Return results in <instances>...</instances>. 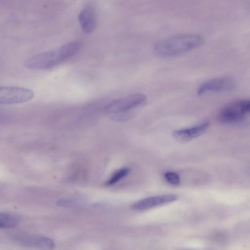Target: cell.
I'll use <instances>...</instances> for the list:
<instances>
[{"instance_id":"6da1fadb","label":"cell","mask_w":250,"mask_h":250,"mask_svg":"<svg viewBox=\"0 0 250 250\" xmlns=\"http://www.w3.org/2000/svg\"><path fill=\"white\" fill-rule=\"evenodd\" d=\"M80 46L79 42H68L57 48L32 56L25 62V66L34 70L52 68L73 56Z\"/></svg>"},{"instance_id":"7a4b0ae2","label":"cell","mask_w":250,"mask_h":250,"mask_svg":"<svg viewBox=\"0 0 250 250\" xmlns=\"http://www.w3.org/2000/svg\"><path fill=\"white\" fill-rule=\"evenodd\" d=\"M146 103L142 94H134L115 100L104 108V112L110 119L124 122L133 118Z\"/></svg>"},{"instance_id":"3957f363","label":"cell","mask_w":250,"mask_h":250,"mask_svg":"<svg viewBox=\"0 0 250 250\" xmlns=\"http://www.w3.org/2000/svg\"><path fill=\"white\" fill-rule=\"evenodd\" d=\"M203 38L197 34H182L160 41L155 45V50L163 56L178 55L200 46L203 43Z\"/></svg>"},{"instance_id":"277c9868","label":"cell","mask_w":250,"mask_h":250,"mask_svg":"<svg viewBox=\"0 0 250 250\" xmlns=\"http://www.w3.org/2000/svg\"><path fill=\"white\" fill-rule=\"evenodd\" d=\"M248 113L245 100L235 101L223 107L218 115V120L223 124L233 125L243 122Z\"/></svg>"},{"instance_id":"5b68a950","label":"cell","mask_w":250,"mask_h":250,"mask_svg":"<svg viewBox=\"0 0 250 250\" xmlns=\"http://www.w3.org/2000/svg\"><path fill=\"white\" fill-rule=\"evenodd\" d=\"M34 96V91L29 88L17 86H1L0 103L12 104L27 102Z\"/></svg>"},{"instance_id":"8992f818","label":"cell","mask_w":250,"mask_h":250,"mask_svg":"<svg viewBox=\"0 0 250 250\" xmlns=\"http://www.w3.org/2000/svg\"><path fill=\"white\" fill-rule=\"evenodd\" d=\"M234 87V82L229 77H221L207 81L197 90L198 95L203 96L210 93L230 90Z\"/></svg>"},{"instance_id":"52a82bcc","label":"cell","mask_w":250,"mask_h":250,"mask_svg":"<svg viewBox=\"0 0 250 250\" xmlns=\"http://www.w3.org/2000/svg\"><path fill=\"white\" fill-rule=\"evenodd\" d=\"M178 196L174 194H167L149 197L134 203L132 209L142 210L148 209L162 205L168 204L178 200Z\"/></svg>"},{"instance_id":"ba28073f","label":"cell","mask_w":250,"mask_h":250,"mask_svg":"<svg viewBox=\"0 0 250 250\" xmlns=\"http://www.w3.org/2000/svg\"><path fill=\"white\" fill-rule=\"evenodd\" d=\"M209 125L208 122H205L190 127L175 130L172 135L178 142L186 143L204 134L208 129Z\"/></svg>"},{"instance_id":"9c48e42d","label":"cell","mask_w":250,"mask_h":250,"mask_svg":"<svg viewBox=\"0 0 250 250\" xmlns=\"http://www.w3.org/2000/svg\"><path fill=\"white\" fill-rule=\"evenodd\" d=\"M12 239L15 242L27 247L52 249L54 246L53 242L50 239L42 236L16 234L12 237Z\"/></svg>"},{"instance_id":"30bf717a","label":"cell","mask_w":250,"mask_h":250,"mask_svg":"<svg viewBox=\"0 0 250 250\" xmlns=\"http://www.w3.org/2000/svg\"><path fill=\"white\" fill-rule=\"evenodd\" d=\"M78 20L83 30L86 33L92 32L97 24V17L95 10L90 6L85 7L80 13Z\"/></svg>"},{"instance_id":"8fae6325","label":"cell","mask_w":250,"mask_h":250,"mask_svg":"<svg viewBox=\"0 0 250 250\" xmlns=\"http://www.w3.org/2000/svg\"><path fill=\"white\" fill-rule=\"evenodd\" d=\"M19 223V218L8 213H1L0 214V228H10L16 226Z\"/></svg>"},{"instance_id":"7c38bea8","label":"cell","mask_w":250,"mask_h":250,"mask_svg":"<svg viewBox=\"0 0 250 250\" xmlns=\"http://www.w3.org/2000/svg\"><path fill=\"white\" fill-rule=\"evenodd\" d=\"M130 171V169L129 167H124L117 170L106 182L105 185L111 186L116 184L121 179L127 175Z\"/></svg>"},{"instance_id":"4fadbf2b","label":"cell","mask_w":250,"mask_h":250,"mask_svg":"<svg viewBox=\"0 0 250 250\" xmlns=\"http://www.w3.org/2000/svg\"><path fill=\"white\" fill-rule=\"evenodd\" d=\"M166 180L172 185H178L180 184V179L176 173L174 172H167L164 175Z\"/></svg>"}]
</instances>
